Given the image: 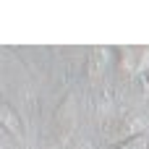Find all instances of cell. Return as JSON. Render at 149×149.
Listing matches in <instances>:
<instances>
[{"label":"cell","instance_id":"cell-1","mask_svg":"<svg viewBox=\"0 0 149 149\" xmlns=\"http://www.w3.org/2000/svg\"><path fill=\"white\" fill-rule=\"evenodd\" d=\"M3 123H5V128H8V131H13V134H16V139L21 141V131H18V120H16V115L10 113V107H8V105H3Z\"/></svg>","mask_w":149,"mask_h":149},{"label":"cell","instance_id":"cell-2","mask_svg":"<svg viewBox=\"0 0 149 149\" xmlns=\"http://www.w3.org/2000/svg\"><path fill=\"white\" fill-rule=\"evenodd\" d=\"M126 149H149V147H147V139H139V141H136V139H131Z\"/></svg>","mask_w":149,"mask_h":149},{"label":"cell","instance_id":"cell-3","mask_svg":"<svg viewBox=\"0 0 149 149\" xmlns=\"http://www.w3.org/2000/svg\"><path fill=\"white\" fill-rule=\"evenodd\" d=\"M81 149H92V144H84V147H81Z\"/></svg>","mask_w":149,"mask_h":149}]
</instances>
